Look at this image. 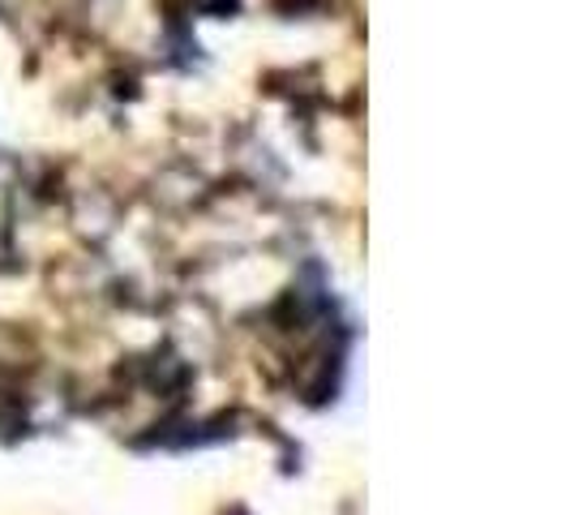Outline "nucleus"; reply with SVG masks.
<instances>
[{"label": "nucleus", "mask_w": 570, "mask_h": 515, "mask_svg": "<svg viewBox=\"0 0 570 515\" xmlns=\"http://www.w3.org/2000/svg\"><path fill=\"white\" fill-rule=\"evenodd\" d=\"M9 4H13V0H0V9H9Z\"/></svg>", "instance_id": "nucleus-1"}]
</instances>
